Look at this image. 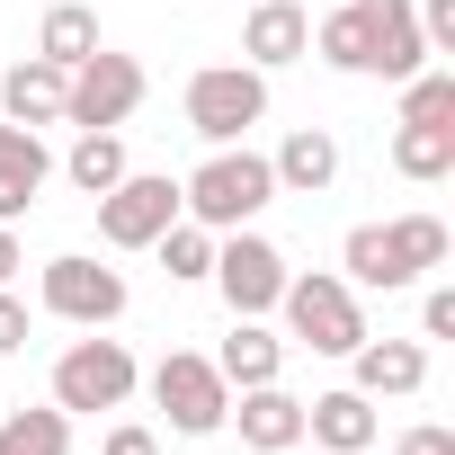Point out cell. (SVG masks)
<instances>
[{
	"label": "cell",
	"instance_id": "6da1fadb",
	"mask_svg": "<svg viewBox=\"0 0 455 455\" xmlns=\"http://www.w3.org/2000/svg\"><path fill=\"white\" fill-rule=\"evenodd\" d=\"M446 259V223L437 214H402V223H357V233L339 242V268H348V286H411L419 268H437Z\"/></svg>",
	"mask_w": 455,
	"mask_h": 455
},
{
	"label": "cell",
	"instance_id": "7a4b0ae2",
	"mask_svg": "<svg viewBox=\"0 0 455 455\" xmlns=\"http://www.w3.org/2000/svg\"><path fill=\"white\" fill-rule=\"evenodd\" d=\"M268 196H277V170L259 152H242V143H214V161L196 179H179V205H188V223H205V233H242Z\"/></svg>",
	"mask_w": 455,
	"mask_h": 455
},
{
	"label": "cell",
	"instance_id": "3957f363",
	"mask_svg": "<svg viewBox=\"0 0 455 455\" xmlns=\"http://www.w3.org/2000/svg\"><path fill=\"white\" fill-rule=\"evenodd\" d=\"M259 116H268V72H251V63H205L188 81V134H205V143H242Z\"/></svg>",
	"mask_w": 455,
	"mask_h": 455
},
{
	"label": "cell",
	"instance_id": "277c9868",
	"mask_svg": "<svg viewBox=\"0 0 455 455\" xmlns=\"http://www.w3.org/2000/svg\"><path fill=\"white\" fill-rule=\"evenodd\" d=\"M286 331L313 348V357H348L366 339V313H357V286L348 277H286Z\"/></svg>",
	"mask_w": 455,
	"mask_h": 455
},
{
	"label": "cell",
	"instance_id": "5b68a950",
	"mask_svg": "<svg viewBox=\"0 0 455 455\" xmlns=\"http://www.w3.org/2000/svg\"><path fill=\"white\" fill-rule=\"evenodd\" d=\"M179 214H188V205H179V179H161V170H125V179L99 196V233H108V251H152Z\"/></svg>",
	"mask_w": 455,
	"mask_h": 455
},
{
	"label": "cell",
	"instance_id": "8992f818",
	"mask_svg": "<svg viewBox=\"0 0 455 455\" xmlns=\"http://www.w3.org/2000/svg\"><path fill=\"white\" fill-rule=\"evenodd\" d=\"M152 402L170 411V428H179V437H214V428H223V411H233V384L214 375V357L170 348V357L152 366Z\"/></svg>",
	"mask_w": 455,
	"mask_h": 455
},
{
	"label": "cell",
	"instance_id": "52a82bcc",
	"mask_svg": "<svg viewBox=\"0 0 455 455\" xmlns=\"http://www.w3.org/2000/svg\"><path fill=\"white\" fill-rule=\"evenodd\" d=\"M143 108V63L134 54H90V63H72V99H63V125H81V134H99V125H125Z\"/></svg>",
	"mask_w": 455,
	"mask_h": 455
},
{
	"label": "cell",
	"instance_id": "ba28073f",
	"mask_svg": "<svg viewBox=\"0 0 455 455\" xmlns=\"http://www.w3.org/2000/svg\"><path fill=\"white\" fill-rule=\"evenodd\" d=\"M36 295H45V313H63V322H81V331H108V322L125 313V277H116V268H99V259H81V251L45 259Z\"/></svg>",
	"mask_w": 455,
	"mask_h": 455
},
{
	"label": "cell",
	"instance_id": "9c48e42d",
	"mask_svg": "<svg viewBox=\"0 0 455 455\" xmlns=\"http://www.w3.org/2000/svg\"><path fill=\"white\" fill-rule=\"evenodd\" d=\"M134 393V357L125 339H72L54 366V411H116Z\"/></svg>",
	"mask_w": 455,
	"mask_h": 455
},
{
	"label": "cell",
	"instance_id": "30bf717a",
	"mask_svg": "<svg viewBox=\"0 0 455 455\" xmlns=\"http://www.w3.org/2000/svg\"><path fill=\"white\" fill-rule=\"evenodd\" d=\"M214 286H223V304L233 313H277V295H286V251L277 242H259V233H233V242H214V268H205Z\"/></svg>",
	"mask_w": 455,
	"mask_h": 455
},
{
	"label": "cell",
	"instance_id": "8fae6325",
	"mask_svg": "<svg viewBox=\"0 0 455 455\" xmlns=\"http://www.w3.org/2000/svg\"><path fill=\"white\" fill-rule=\"evenodd\" d=\"M63 99H72V72L45 63V54L0 72V116H10V125H63Z\"/></svg>",
	"mask_w": 455,
	"mask_h": 455
},
{
	"label": "cell",
	"instance_id": "7c38bea8",
	"mask_svg": "<svg viewBox=\"0 0 455 455\" xmlns=\"http://www.w3.org/2000/svg\"><path fill=\"white\" fill-rule=\"evenodd\" d=\"M45 179H54V152L36 143V125H10V116H0V223H19V214L45 196Z\"/></svg>",
	"mask_w": 455,
	"mask_h": 455
},
{
	"label": "cell",
	"instance_id": "4fadbf2b",
	"mask_svg": "<svg viewBox=\"0 0 455 455\" xmlns=\"http://www.w3.org/2000/svg\"><path fill=\"white\" fill-rule=\"evenodd\" d=\"M348 366H357V393L366 402H402V393L428 384V348L419 339H357Z\"/></svg>",
	"mask_w": 455,
	"mask_h": 455
},
{
	"label": "cell",
	"instance_id": "5bb4252c",
	"mask_svg": "<svg viewBox=\"0 0 455 455\" xmlns=\"http://www.w3.org/2000/svg\"><path fill=\"white\" fill-rule=\"evenodd\" d=\"M223 419H242V446L251 455H286L304 437V402L286 384H242V411H223Z\"/></svg>",
	"mask_w": 455,
	"mask_h": 455
},
{
	"label": "cell",
	"instance_id": "9a60e30c",
	"mask_svg": "<svg viewBox=\"0 0 455 455\" xmlns=\"http://www.w3.org/2000/svg\"><path fill=\"white\" fill-rule=\"evenodd\" d=\"M304 437H313V446H331V455H357V446H375V402H366L357 384L313 393V402H304Z\"/></svg>",
	"mask_w": 455,
	"mask_h": 455
},
{
	"label": "cell",
	"instance_id": "2e32d148",
	"mask_svg": "<svg viewBox=\"0 0 455 455\" xmlns=\"http://www.w3.org/2000/svg\"><path fill=\"white\" fill-rule=\"evenodd\" d=\"M366 19H375V72H384V81L428 72V36H419V10H411V0H366Z\"/></svg>",
	"mask_w": 455,
	"mask_h": 455
},
{
	"label": "cell",
	"instance_id": "e0dca14e",
	"mask_svg": "<svg viewBox=\"0 0 455 455\" xmlns=\"http://www.w3.org/2000/svg\"><path fill=\"white\" fill-rule=\"evenodd\" d=\"M304 45H313V19L295 10V0H259V10H251V28H242L251 72H277V63H295Z\"/></svg>",
	"mask_w": 455,
	"mask_h": 455
},
{
	"label": "cell",
	"instance_id": "ac0fdd59",
	"mask_svg": "<svg viewBox=\"0 0 455 455\" xmlns=\"http://www.w3.org/2000/svg\"><path fill=\"white\" fill-rule=\"evenodd\" d=\"M214 375H223V384H277V375H286V339L259 331L251 313H233V339L214 348Z\"/></svg>",
	"mask_w": 455,
	"mask_h": 455
},
{
	"label": "cell",
	"instance_id": "d6986e66",
	"mask_svg": "<svg viewBox=\"0 0 455 455\" xmlns=\"http://www.w3.org/2000/svg\"><path fill=\"white\" fill-rule=\"evenodd\" d=\"M277 188H295V196H322L331 179H339V134H322V125H295L286 143H277Z\"/></svg>",
	"mask_w": 455,
	"mask_h": 455
},
{
	"label": "cell",
	"instance_id": "ffe728a7",
	"mask_svg": "<svg viewBox=\"0 0 455 455\" xmlns=\"http://www.w3.org/2000/svg\"><path fill=\"white\" fill-rule=\"evenodd\" d=\"M313 45H322L331 72H375V19H366V0H339V10L313 28Z\"/></svg>",
	"mask_w": 455,
	"mask_h": 455
},
{
	"label": "cell",
	"instance_id": "44dd1931",
	"mask_svg": "<svg viewBox=\"0 0 455 455\" xmlns=\"http://www.w3.org/2000/svg\"><path fill=\"white\" fill-rule=\"evenodd\" d=\"M36 54L45 63H90L99 54V10H81V0H54V10H45V28H36Z\"/></svg>",
	"mask_w": 455,
	"mask_h": 455
},
{
	"label": "cell",
	"instance_id": "7402d4cb",
	"mask_svg": "<svg viewBox=\"0 0 455 455\" xmlns=\"http://www.w3.org/2000/svg\"><path fill=\"white\" fill-rule=\"evenodd\" d=\"M0 455H72V411H0Z\"/></svg>",
	"mask_w": 455,
	"mask_h": 455
},
{
	"label": "cell",
	"instance_id": "603a6c76",
	"mask_svg": "<svg viewBox=\"0 0 455 455\" xmlns=\"http://www.w3.org/2000/svg\"><path fill=\"white\" fill-rule=\"evenodd\" d=\"M393 170L402 179H446L455 170V125H402L393 134Z\"/></svg>",
	"mask_w": 455,
	"mask_h": 455
},
{
	"label": "cell",
	"instance_id": "cb8c5ba5",
	"mask_svg": "<svg viewBox=\"0 0 455 455\" xmlns=\"http://www.w3.org/2000/svg\"><path fill=\"white\" fill-rule=\"evenodd\" d=\"M63 170H72V188H90V196H108V188L125 179V143H116V125H99V134H81Z\"/></svg>",
	"mask_w": 455,
	"mask_h": 455
},
{
	"label": "cell",
	"instance_id": "d4e9b609",
	"mask_svg": "<svg viewBox=\"0 0 455 455\" xmlns=\"http://www.w3.org/2000/svg\"><path fill=\"white\" fill-rule=\"evenodd\" d=\"M402 125H455V72H411L402 81Z\"/></svg>",
	"mask_w": 455,
	"mask_h": 455
},
{
	"label": "cell",
	"instance_id": "484cf974",
	"mask_svg": "<svg viewBox=\"0 0 455 455\" xmlns=\"http://www.w3.org/2000/svg\"><path fill=\"white\" fill-rule=\"evenodd\" d=\"M152 251H161V268H170V277H205V268H214V233H205V223H188V214L170 223Z\"/></svg>",
	"mask_w": 455,
	"mask_h": 455
},
{
	"label": "cell",
	"instance_id": "4316f807",
	"mask_svg": "<svg viewBox=\"0 0 455 455\" xmlns=\"http://www.w3.org/2000/svg\"><path fill=\"white\" fill-rule=\"evenodd\" d=\"M419 36H428V54H455V0H428V10H419Z\"/></svg>",
	"mask_w": 455,
	"mask_h": 455
},
{
	"label": "cell",
	"instance_id": "83f0119b",
	"mask_svg": "<svg viewBox=\"0 0 455 455\" xmlns=\"http://www.w3.org/2000/svg\"><path fill=\"white\" fill-rule=\"evenodd\" d=\"M99 455H161V437H152V428H143V419H116V428H108V446H99Z\"/></svg>",
	"mask_w": 455,
	"mask_h": 455
},
{
	"label": "cell",
	"instance_id": "f1b7e54d",
	"mask_svg": "<svg viewBox=\"0 0 455 455\" xmlns=\"http://www.w3.org/2000/svg\"><path fill=\"white\" fill-rule=\"evenodd\" d=\"M393 455H455V428L419 419V428H402V446H393Z\"/></svg>",
	"mask_w": 455,
	"mask_h": 455
},
{
	"label": "cell",
	"instance_id": "f546056e",
	"mask_svg": "<svg viewBox=\"0 0 455 455\" xmlns=\"http://www.w3.org/2000/svg\"><path fill=\"white\" fill-rule=\"evenodd\" d=\"M19 348H28V304L0 286V357H19Z\"/></svg>",
	"mask_w": 455,
	"mask_h": 455
},
{
	"label": "cell",
	"instance_id": "4dcf8cb0",
	"mask_svg": "<svg viewBox=\"0 0 455 455\" xmlns=\"http://www.w3.org/2000/svg\"><path fill=\"white\" fill-rule=\"evenodd\" d=\"M419 322H428V339H455V286H437V295H428V313H419Z\"/></svg>",
	"mask_w": 455,
	"mask_h": 455
},
{
	"label": "cell",
	"instance_id": "1f68e13d",
	"mask_svg": "<svg viewBox=\"0 0 455 455\" xmlns=\"http://www.w3.org/2000/svg\"><path fill=\"white\" fill-rule=\"evenodd\" d=\"M10 268H19V233L0 223V286H10Z\"/></svg>",
	"mask_w": 455,
	"mask_h": 455
},
{
	"label": "cell",
	"instance_id": "d6a6232c",
	"mask_svg": "<svg viewBox=\"0 0 455 455\" xmlns=\"http://www.w3.org/2000/svg\"><path fill=\"white\" fill-rule=\"evenodd\" d=\"M357 455H375V446H357Z\"/></svg>",
	"mask_w": 455,
	"mask_h": 455
}]
</instances>
